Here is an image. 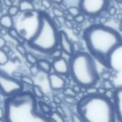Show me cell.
I'll return each mask as SVG.
<instances>
[{
  "mask_svg": "<svg viewBox=\"0 0 122 122\" xmlns=\"http://www.w3.org/2000/svg\"><path fill=\"white\" fill-rule=\"evenodd\" d=\"M82 38L88 52L108 69H112V56L122 46V35L104 24H94L86 28Z\"/></svg>",
  "mask_w": 122,
  "mask_h": 122,
  "instance_id": "6da1fadb",
  "label": "cell"
},
{
  "mask_svg": "<svg viewBox=\"0 0 122 122\" xmlns=\"http://www.w3.org/2000/svg\"><path fill=\"white\" fill-rule=\"evenodd\" d=\"M6 122H47L48 117L41 112L37 99L32 92L21 91L7 97L4 102Z\"/></svg>",
  "mask_w": 122,
  "mask_h": 122,
  "instance_id": "7a4b0ae2",
  "label": "cell"
},
{
  "mask_svg": "<svg viewBox=\"0 0 122 122\" xmlns=\"http://www.w3.org/2000/svg\"><path fill=\"white\" fill-rule=\"evenodd\" d=\"M77 114L85 122H114L117 115L112 99L104 95L86 94L76 104Z\"/></svg>",
  "mask_w": 122,
  "mask_h": 122,
  "instance_id": "3957f363",
  "label": "cell"
},
{
  "mask_svg": "<svg viewBox=\"0 0 122 122\" xmlns=\"http://www.w3.org/2000/svg\"><path fill=\"white\" fill-rule=\"evenodd\" d=\"M38 24L34 34L27 40V46L42 54H49L59 47V30L45 11H38Z\"/></svg>",
  "mask_w": 122,
  "mask_h": 122,
  "instance_id": "277c9868",
  "label": "cell"
},
{
  "mask_svg": "<svg viewBox=\"0 0 122 122\" xmlns=\"http://www.w3.org/2000/svg\"><path fill=\"white\" fill-rule=\"evenodd\" d=\"M69 76L82 87L96 86L100 80L95 59L86 51L74 52L69 60Z\"/></svg>",
  "mask_w": 122,
  "mask_h": 122,
  "instance_id": "5b68a950",
  "label": "cell"
},
{
  "mask_svg": "<svg viewBox=\"0 0 122 122\" xmlns=\"http://www.w3.org/2000/svg\"><path fill=\"white\" fill-rule=\"evenodd\" d=\"M24 90V84L5 71L0 69V93L7 97Z\"/></svg>",
  "mask_w": 122,
  "mask_h": 122,
  "instance_id": "8992f818",
  "label": "cell"
},
{
  "mask_svg": "<svg viewBox=\"0 0 122 122\" xmlns=\"http://www.w3.org/2000/svg\"><path fill=\"white\" fill-rule=\"evenodd\" d=\"M109 0H79V8L89 17H96L107 8Z\"/></svg>",
  "mask_w": 122,
  "mask_h": 122,
  "instance_id": "52a82bcc",
  "label": "cell"
},
{
  "mask_svg": "<svg viewBox=\"0 0 122 122\" xmlns=\"http://www.w3.org/2000/svg\"><path fill=\"white\" fill-rule=\"evenodd\" d=\"M48 82L49 87L54 92H59L66 87V80L64 76L59 75L55 72H50L48 74Z\"/></svg>",
  "mask_w": 122,
  "mask_h": 122,
  "instance_id": "ba28073f",
  "label": "cell"
},
{
  "mask_svg": "<svg viewBox=\"0 0 122 122\" xmlns=\"http://www.w3.org/2000/svg\"><path fill=\"white\" fill-rule=\"evenodd\" d=\"M51 66L54 72L66 77L69 76V61L65 58L61 56L53 59Z\"/></svg>",
  "mask_w": 122,
  "mask_h": 122,
  "instance_id": "9c48e42d",
  "label": "cell"
},
{
  "mask_svg": "<svg viewBox=\"0 0 122 122\" xmlns=\"http://www.w3.org/2000/svg\"><path fill=\"white\" fill-rule=\"evenodd\" d=\"M59 47L62 50L63 53L68 56H71L74 53V46L73 43L69 39L67 34L60 30L59 34Z\"/></svg>",
  "mask_w": 122,
  "mask_h": 122,
  "instance_id": "30bf717a",
  "label": "cell"
},
{
  "mask_svg": "<svg viewBox=\"0 0 122 122\" xmlns=\"http://www.w3.org/2000/svg\"><path fill=\"white\" fill-rule=\"evenodd\" d=\"M112 100L115 107L117 119L118 122H122V86L114 89Z\"/></svg>",
  "mask_w": 122,
  "mask_h": 122,
  "instance_id": "8fae6325",
  "label": "cell"
},
{
  "mask_svg": "<svg viewBox=\"0 0 122 122\" xmlns=\"http://www.w3.org/2000/svg\"><path fill=\"white\" fill-rule=\"evenodd\" d=\"M36 65L39 67L40 71H42L47 74L51 72L52 70L51 62L46 59H39Z\"/></svg>",
  "mask_w": 122,
  "mask_h": 122,
  "instance_id": "7c38bea8",
  "label": "cell"
},
{
  "mask_svg": "<svg viewBox=\"0 0 122 122\" xmlns=\"http://www.w3.org/2000/svg\"><path fill=\"white\" fill-rule=\"evenodd\" d=\"M18 6L19 9V11L21 12L33 11L35 10V7L33 4V1H31L29 0H22L19 1Z\"/></svg>",
  "mask_w": 122,
  "mask_h": 122,
  "instance_id": "4fadbf2b",
  "label": "cell"
},
{
  "mask_svg": "<svg viewBox=\"0 0 122 122\" xmlns=\"http://www.w3.org/2000/svg\"><path fill=\"white\" fill-rule=\"evenodd\" d=\"M14 19L11 16L8 14H4L0 17V24L2 27H4L7 29L14 27Z\"/></svg>",
  "mask_w": 122,
  "mask_h": 122,
  "instance_id": "5bb4252c",
  "label": "cell"
},
{
  "mask_svg": "<svg viewBox=\"0 0 122 122\" xmlns=\"http://www.w3.org/2000/svg\"><path fill=\"white\" fill-rule=\"evenodd\" d=\"M8 35L11 39L16 41L18 43H22V41H24V39L21 36V35L19 33V31L14 27H11L8 29Z\"/></svg>",
  "mask_w": 122,
  "mask_h": 122,
  "instance_id": "9a60e30c",
  "label": "cell"
},
{
  "mask_svg": "<svg viewBox=\"0 0 122 122\" xmlns=\"http://www.w3.org/2000/svg\"><path fill=\"white\" fill-rule=\"evenodd\" d=\"M38 106H39V110L41 111V112L47 117L53 112L51 107L50 105H49L45 102H42V101L38 102Z\"/></svg>",
  "mask_w": 122,
  "mask_h": 122,
  "instance_id": "2e32d148",
  "label": "cell"
},
{
  "mask_svg": "<svg viewBox=\"0 0 122 122\" xmlns=\"http://www.w3.org/2000/svg\"><path fill=\"white\" fill-rule=\"evenodd\" d=\"M32 93L35 96V97L37 99H42L44 98V97L45 96L41 87L37 84H34L32 86Z\"/></svg>",
  "mask_w": 122,
  "mask_h": 122,
  "instance_id": "e0dca14e",
  "label": "cell"
},
{
  "mask_svg": "<svg viewBox=\"0 0 122 122\" xmlns=\"http://www.w3.org/2000/svg\"><path fill=\"white\" fill-rule=\"evenodd\" d=\"M48 119L49 122H64L65 121L64 117L61 115L59 113H58L56 111H53L49 116Z\"/></svg>",
  "mask_w": 122,
  "mask_h": 122,
  "instance_id": "ac0fdd59",
  "label": "cell"
},
{
  "mask_svg": "<svg viewBox=\"0 0 122 122\" xmlns=\"http://www.w3.org/2000/svg\"><path fill=\"white\" fill-rule=\"evenodd\" d=\"M24 57H25V59H26L27 63L29 64L30 65L36 64L37 61H38V59H39L36 58V56L34 54H33L31 53V52H28V51L26 52V55H25Z\"/></svg>",
  "mask_w": 122,
  "mask_h": 122,
  "instance_id": "d6986e66",
  "label": "cell"
},
{
  "mask_svg": "<svg viewBox=\"0 0 122 122\" xmlns=\"http://www.w3.org/2000/svg\"><path fill=\"white\" fill-rule=\"evenodd\" d=\"M9 60L8 53H6L3 49H0V66L5 65Z\"/></svg>",
  "mask_w": 122,
  "mask_h": 122,
  "instance_id": "ffe728a7",
  "label": "cell"
},
{
  "mask_svg": "<svg viewBox=\"0 0 122 122\" xmlns=\"http://www.w3.org/2000/svg\"><path fill=\"white\" fill-rule=\"evenodd\" d=\"M62 54H63L62 50L58 47V48L55 49L54 50H53L51 52H50L48 55L49 56H51L53 59H57V58L62 56Z\"/></svg>",
  "mask_w": 122,
  "mask_h": 122,
  "instance_id": "44dd1931",
  "label": "cell"
},
{
  "mask_svg": "<svg viewBox=\"0 0 122 122\" xmlns=\"http://www.w3.org/2000/svg\"><path fill=\"white\" fill-rule=\"evenodd\" d=\"M20 81L24 84H26V85H28V86H32L34 84V81L33 79L31 78L29 76H21V79H20Z\"/></svg>",
  "mask_w": 122,
  "mask_h": 122,
  "instance_id": "7402d4cb",
  "label": "cell"
},
{
  "mask_svg": "<svg viewBox=\"0 0 122 122\" xmlns=\"http://www.w3.org/2000/svg\"><path fill=\"white\" fill-rule=\"evenodd\" d=\"M19 12V6H15V5H12V6H9L8 9V11H7V14H9L10 16H11L12 17L16 16Z\"/></svg>",
  "mask_w": 122,
  "mask_h": 122,
  "instance_id": "603a6c76",
  "label": "cell"
},
{
  "mask_svg": "<svg viewBox=\"0 0 122 122\" xmlns=\"http://www.w3.org/2000/svg\"><path fill=\"white\" fill-rule=\"evenodd\" d=\"M63 94L69 97H76L77 94L74 92L72 87H65L63 90Z\"/></svg>",
  "mask_w": 122,
  "mask_h": 122,
  "instance_id": "cb8c5ba5",
  "label": "cell"
},
{
  "mask_svg": "<svg viewBox=\"0 0 122 122\" xmlns=\"http://www.w3.org/2000/svg\"><path fill=\"white\" fill-rule=\"evenodd\" d=\"M67 11H68V13L69 14H71L74 17L76 16H77L80 13H81V11H80V9H79V6L78 7L77 6H70V7L68 8Z\"/></svg>",
  "mask_w": 122,
  "mask_h": 122,
  "instance_id": "d4e9b609",
  "label": "cell"
},
{
  "mask_svg": "<svg viewBox=\"0 0 122 122\" xmlns=\"http://www.w3.org/2000/svg\"><path fill=\"white\" fill-rule=\"evenodd\" d=\"M16 50L17 51V52L19 54H20L23 56H25V55L27 52L25 46L22 44V43H18L16 45Z\"/></svg>",
  "mask_w": 122,
  "mask_h": 122,
  "instance_id": "484cf974",
  "label": "cell"
},
{
  "mask_svg": "<svg viewBox=\"0 0 122 122\" xmlns=\"http://www.w3.org/2000/svg\"><path fill=\"white\" fill-rule=\"evenodd\" d=\"M64 100L66 104L70 105H76L79 101L76 99V97H69V96H64Z\"/></svg>",
  "mask_w": 122,
  "mask_h": 122,
  "instance_id": "4316f807",
  "label": "cell"
},
{
  "mask_svg": "<svg viewBox=\"0 0 122 122\" xmlns=\"http://www.w3.org/2000/svg\"><path fill=\"white\" fill-rule=\"evenodd\" d=\"M52 13L54 16L59 18V17H63L64 16V11L60 9L59 8L57 7H53L52 8Z\"/></svg>",
  "mask_w": 122,
  "mask_h": 122,
  "instance_id": "83f0119b",
  "label": "cell"
},
{
  "mask_svg": "<svg viewBox=\"0 0 122 122\" xmlns=\"http://www.w3.org/2000/svg\"><path fill=\"white\" fill-rule=\"evenodd\" d=\"M85 16H85L84 14L80 13V14H78L77 16H76L74 17V20L76 23L81 24V23H83V22L85 21V19H86V17H85Z\"/></svg>",
  "mask_w": 122,
  "mask_h": 122,
  "instance_id": "f1b7e54d",
  "label": "cell"
},
{
  "mask_svg": "<svg viewBox=\"0 0 122 122\" xmlns=\"http://www.w3.org/2000/svg\"><path fill=\"white\" fill-rule=\"evenodd\" d=\"M29 71H30V73L32 76H36L39 74V72L40 71V70H39V69L36 64L31 65V66L29 68Z\"/></svg>",
  "mask_w": 122,
  "mask_h": 122,
  "instance_id": "f546056e",
  "label": "cell"
},
{
  "mask_svg": "<svg viewBox=\"0 0 122 122\" xmlns=\"http://www.w3.org/2000/svg\"><path fill=\"white\" fill-rule=\"evenodd\" d=\"M85 93L86 94L89 95H94V94H97V88L95 87V86H89L86 88V92Z\"/></svg>",
  "mask_w": 122,
  "mask_h": 122,
  "instance_id": "4dcf8cb0",
  "label": "cell"
},
{
  "mask_svg": "<svg viewBox=\"0 0 122 122\" xmlns=\"http://www.w3.org/2000/svg\"><path fill=\"white\" fill-rule=\"evenodd\" d=\"M104 87L106 89H113L114 85H113L112 82H111L109 79H106L104 81Z\"/></svg>",
  "mask_w": 122,
  "mask_h": 122,
  "instance_id": "1f68e13d",
  "label": "cell"
},
{
  "mask_svg": "<svg viewBox=\"0 0 122 122\" xmlns=\"http://www.w3.org/2000/svg\"><path fill=\"white\" fill-rule=\"evenodd\" d=\"M41 5L46 9H49L51 8L52 3L50 1V0H41Z\"/></svg>",
  "mask_w": 122,
  "mask_h": 122,
  "instance_id": "d6a6232c",
  "label": "cell"
},
{
  "mask_svg": "<svg viewBox=\"0 0 122 122\" xmlns=\"http://www.w3.org/2000/svg\"><path fill=\"white\" fill-rule=\"evenodd\" d=\"M114 94V90L112 91V89H107V91L104 94V96L110 99H113Z\"/></svg>",
  "mask_w": 122,
  "mask_h": 122,
  "instance_id": "836d02e7",
  "label": "cell"
},
{
  "mask_svg": "<svg viewBox=\"0 0 122 122\" xmlns=\"http://www.w3.org/2000/svg\"><path fill=\"white\" fill-rule=\"evenodd\" d=\"M71 120L74 122H83L80 116L76 113V114H71Z\"/></svg>",
  "mask_w": 122,
  "mask_h": 122,
  "instance_id": "e575fe53",
  "label": "cell"
},
{
  "mask_svg": "<svg viewBox=\"0 0 122 122\" xmlns=\"http://www.w3.org/2000/svg\"><path fill=\"white\" fill-rule=\"evenodd\" d=\"M52 21H53L54 24L56 25V26L58 29H59V28L61 27V22H60L59 19H58V17L54 16V17H52Z\"/></svg>",
  "mask_w": 122,
  "mask_h": 122,
  "instance_id": "d590c367",
  "label": "cell"
},
{
  "mask_svg": "<svg viewBox=\"0 0 122 122\" xmlns=\"http://www.w3.org/2000/svg\"><path fill=\"white\" fill-rule=\"evenodd\" d=\"M53 102L57 104V105H60L62 103V99L57 95H54L53 96Z\"/></svg>",
  "mask_w": 122,
  "mask_h": 122,
  "instance_id": "8d00e7d4",
  "label": "cell"
},
{
  "mask_svg": "<svg viewBox=\"0 0 122 122\" xmlns=\"http://www.w3.org/2000/svg\"><path fill=\"white\" fill-rule=\"evenodd\" d=\"M6 45V41L3 37V36H0V49H3Z\"/></svg>",
  "mask_w": 122,
  "mask_h": 122,
  "instance_id": "74e56055",
  "label": "cell"
},
{
  "mask_svg": "<svg viewBox=\"0 0 122 122\" xmlns=\"http://www.w3.org/2000/svg\"><path fill=\"white\" fill-rule=\"evenodd\" d=\"M106 91H107V89H106L104 86L97 88V94H100V95H104V94H105Z\"/></svg>",
  "mask_w": 122,
  "mask_h": 122,
  "instance_id": "f35d334b",
  "label": "cell"
},
{
  "mask_svg": "<svg viewBox=\"0 0 122 122\" xmlns=\"http://www.w3.org/2000/svg\"><path fill=\"white\" fill-rule=\"evenodd\" d=\"M116 13H117V8L115 6H112V7L109 8V14L110 15L113 16V15L116 14Z\"/></svg>",
  "mask_w": 122,
  "mask_h": 122,
  "instance_id": "ab89813d",
  "label": "cell"
},
{
  "mask_svg": "<svg viewBox=\"0 0 122 122\" xmlns=\"http://www.w3.org/2000/svg\"><path fill=\"white\" fill-rule=\"evenodd\" d=\"M72 88H73V89L74 90V92H75L77 94H79V93H81V86H79V85H78V84H76V85H75L74 86H73Z\"/></svg>",
  "mask_w": 122,
  "mask_h": 122,
  "instance_id": "60d3db41",
  "label": "cell"
},
{
  "mask_svg": "<svg viewBox=\"0 0 122 122\" xmlns=\"http://www.w3.org/2000/svg\"><path fill=\"white\" fill-rule=\"evenodd\" d=\"M56 111L58 113H59L61 115H62L63 117H65V112H64V109H63L61 107L57 106V107H56Z\"/></svg>",
  "mask_w": 122,
  "mask_h": 122,
  "instance_id": "b9f144b4",
  "label": "cell"
},
{
  "mask_svg": "<svg viewBox=\"0 0 122 122\" xmlns=\"http://www.w3.org/2000/svg\"><path fill=\"white\" fill-rule=\"evenodd\" d=\"M8 34V29L4 28V27H2L0 30V35L1 36H6Z\"/></svg>",
  "mask_w": 122,
  "mask_h": 122,
  "instance_id": "7bdbcfd3",
  "label": "cell"
},
{
  "mask_svg": "<svg viewBox=\"0 0 122 122\" xmlns=\"http://www.w3.org/2000/svg\"><path fill=\"white\" fill-rule=\"evenodd\" d=\"M110 74L109 73V72H107V71H106V72H104V73H102V77L104 79V80H106V79H109V77H110Z\"/></svg>",
  "mask_w": 122,
  "mask_h": 122,
  "instance_id": "ee69618b",
  "label": "cell"
},
{
  "mask_svg": "<svg viewBox=\"0 0 122 122\" xmlns=\"http://www.w3.org/2000/svg\"><path fill=\"white\" fill-rule=\"evenodd\" d=\"M4 4L9 8V6L13 5V1L12 0H4Z\"/></svg>",
  "mask_w": 122,
  "mask_h": 122,
  "instance_id": "f6af8a7d",
  "label": "cell"
},
{
  "mask_svg": "<svg viewBox=\"0 0 122 122\" xmlns=\"http://www.w3.org/2000/svg\"><path fill=\"white\" fill-rule=\"evenodd\" d=\"M4 111L3 108H0V121H4Z\"/></svg>",
  "mask_w": 122,
  "mask_h": 122,
  "instance_id": "bcb514c9",
  "label": "cell"
},
{
  "mask_svg": "<svg viewBox=\"0 0 122 122\" xmlns=\"http://www.w3.org/2000/svg\"><path fill=\"white\" fill-rule=\"evenodd\" d=\"M65 24H66V26L68 28H69V29H71V28L73 27L72 24H71V21H69V20H66V21H65Z\"/></svg>",
  "mask_w": 122,
  "mask_h": 122,
  "instance_id": "7dc6e473",
  "label": "cell"
},
{
  "mask_svg": "<svg viewBox=\"0 0 122 122\" xmlns=\"http://www.w3.org/2000/svg\"><path fill=\"white\" fill-rule=\"evenodd\" d=\"M50 1L51 3H54V4H61L63 3L64 0H50Z\"/></svg>",
  "mask_w": 122,
  "mask_h": 122,
  "instance_id": "c3c4849f",
  "label": "cell"
},
{
  "mask_svg": "<svg viewBox=\"0 0 122 122\" xmlns=\"http://www.w3.org/2000/svg\"><path fill=\"white\" fill-rule=\"evenodd\" d=\"M66 20H69V21L74 20V16H72L71 14H69L68 13L67 15H66Z\"/></svg>",
  "mask_w": 122,
  "mask_h": 122,
  "instance_id": "681fc988",
  "label": "cell"
},
{
  "mask_svg": "<svg viewBox=\"0 0 122 122\" xmlns=\"http://www.w3.org/2000/svg\"><path fill=\"white\" fill-rule=\"evenodd\" d=\"M3 49H4L6 53H9V52L10 51V48H9L7 45H6V46L3 48Z\"/></svg>",
  "mask_w": 122,
  "mask_h": 122,
  "instance_id": "f907efd6",
  "label": "cell"
},
{
  "mask_svg": "<svg viewBox=\"0 0 122 122\" xmlns=\"http://www.w3.org/2000/svg\"><path fill=\"white\" fill-rule=\"evenodd\" d=\"M119 30L122 31V21H120V23H119Z\"/></svg>",
  "mask_w": 122,
  "mask_h": 122,
  "instance_id": "816d5d0a",
  "label": "cell"
},
{
  "mask_svg": "<svg viewBox=\"0 0 122 122\" xmlns=\"http://www.w3.org/2000/svg\"><path fill=\"white\" fill-rule=\"evenodd\" d=\"M114 1H115L118 3H122V0H114Z\"/></svg>",
  "mask_w": 122,
  "mask_h": 122,
  "instance_id": "f5cc1de1",
  "label": "cell"
},
{
  "mask_svg": "<svg viewBox=\"0 0 122 122\" xmlns=\"http://www.w3.org/2000/svg\"><path fill=\"white\" fill-rule=\"evenodd\" d=\"M1 28H2V26H1V25L0 24V30H1Z\"/></svg>",
  "mask_w": 122,
  "mask_h": 122,
  "instance_id": "db71d44e",
  "label": "cell"
},
{
  "mask_svg": "<svg viewBox=\"0 0 122 122\" xmlns=\"http://www.w3.org/2000/svg\"><path fill=\"white\" fill-rule=\"evenodd\" d=\"M29 1H34V0H29Z\"/></svg>",
  "mask_w": 122,
  "mask_h": 122,
  "instance_id": "11a10c76",
  "label": "cell"
},
{
  "mask_svg": "<svg viewBox=\"0 0 122 122\" xmlns=\"http://www.w3.org/2000/svg\"><path fill=\"white\" fill-rule=\"evenodd\" d=\"M22 1V0H19V1Z\"/></svg>",
  "mask_w": 122,
  "mask_h": 122,
  "instance_id": "9f6ffc18",
  "label": "cell"
}]
</instances>
